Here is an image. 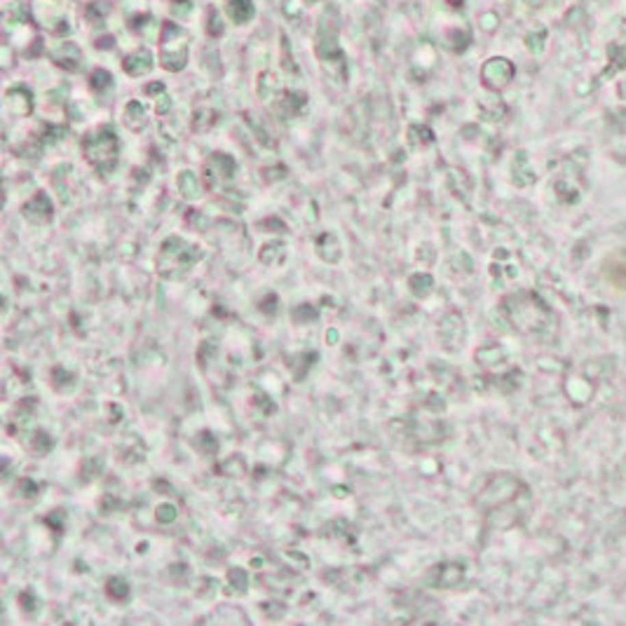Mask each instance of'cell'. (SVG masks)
Wrapping results in <instances>:
<instances>
[{
  "mask_svg": "<svg viewBox=\"0 0 626 626\" xmlns=\"http://www.w3.org/2000/svg\"><path fill=\"white\" fill-rule=\"evenodd\" d=\"M197 258H200V249L195 244L172 237L162 244V251L157 256V272L164 279H181L190 272Z\"/></svg>",
  "mask_w": 626,
  "mask_h": 626,
  "instance_id": "cell-1",
  "label": "cell"
},
{
  "mask_svg": "<svg viewBox=\"0 0 626 626\" xmlns=\"http://www.w3.org/2000/svg\"><path fill=\"white\" fill-rule=\"evenodd\" d=\"M82 153L99 172H113L120 155V141L111 127H99L82 139Z\"/></svg>",
  "mask_w": 626,
  "mask_h": 626,
  "instance_id": "cell-2",
  "label": "cell"
},
{
  "mask_svg": "<svg viewBox=\"0 0 626 626\" xmlns=\"http://www.w3.org/2000/svg\"><path fill=\"white\" fill-rule=\"evenodd\" d=\"M483 78H486V85L493 87V90H502L509 80L514 78V66L507 62V59H493L483 66Z\"/></svg>",
  "mask_w": 626,
  "mask_h": 626,
  "instance_id": "cell-3",
  "label": "cell"
},
{
  "mask_svg": "<svg viewBox=\"0 0 626 626\" xmlns=\"http://www.w3.org/2000/svg\"><path fill=\"white\" fill-rule=\"evenodd\" d=\"M465 577V568L460 563H439L430 573V582L436 589H448V586L460 584Z\"/></svg>",
  "mask_w": 626,
  "mask_h": 626,
  "instance_id": "cell-4",
  "label": "cell"
},
{
  "mask_svg": "<svg viewBox=\"0 0 626 626\" xmlns=\"http://www.w3.org/2000/svg\"><path fill=\"white\" fill-rule=\"evenodd\" d=\"M408 284H410L413 296H417V298H425V296L432 294V289H434L432 274H413V277L408 279Z\"/></svg>",
  "mask_w": 626,
  "mask_h": 626,
  "instance_id": "cell-5",
  "label": "cell"
},
{
  "mask_svg": "<svg viewBox=\"0 0 626 626\" xmlns=\"http://www.w3.org/2000/svg\"><path fill=\"white\" fill-rule=\"evenodd\" d=\"M261 261L265 263V265H279V263L284 261V244H277V242L265 244L261 249Z\"/></svg>",
  "mask_w": 626,
  "mask_h": 626,
  "instance_id": "cell-6",
  "label": "cell"
},
{
  "mask_svg": "<svg viewBox=\"0 0 626 626\" xmlns=\"http://www.w3.org/2000/svg\"><path fill=\"white\" fill-rule=\"evenodd\" d=\"M106 591L113 601H127L129 598V584L122 577H111L106 584Z\"/></svg>",
  "mask_w": 626,
  "mask_h": 626,
  "instance_id": "cell-7",
  "label": "cell"
},
{
  "mask_svg": "<svg viewBox=\"0 0 626 626\" xmlns=\"http://www.w3.org/2000/svg\"><path fill=\"white\" fill-rule=\"evenodd\" d=\"M610 59H612V64H610V68L605 70V75H610V73H614V70H619V68H624L626 66V47L610 45Z\"/></svg>",
  "mask_w": 626,
  "mask_h": 626,
  "instance_id": "cell-8",
  "label": "cell"
},
{
  "mask_svg": "<svg viewBox=\"0 0 626 626\" xmlns=\"http://www.w3.org/2000/svg\"><path fill=\"white\" fill-rule=\"evenodd\" d=\"M317 307H312V305H300V307H296L294 310V319L296 322H300V324H310V322H315L317 319Z\"/></svg>",
  "mask_w": 626,
  "mask_h": 626,
  "instance_id": "cell-9",
  "label": "cell"
},
{
  "mask_svg": "<svg viewBox=\"0 0 626 626\" xmlns=\"http://www.w3.org/2000/svg\"><path fill=\"white\" fill-rule=\"evenodd\" d=\"M228 579H230V584H233L235 591H246V582H249V577H246V573L242 568H230Z\"/></svg>",
  "mask_w": 626,
  "mask_h": 626,
  "instance_id": "cell-10",
  "label": "cell"
},
{
  "mask_svg": "<svg viewBox=\"0 0 626 626\" xmlns=\"http://www.w3.org/2000/svg\"><path fill=\"white\" fill-rule=\"evenodd\" d=\"M155 519L160 521V523H172V521L177 519V509H174V504H162V507H157Z\"/></svg>",
  "mask_w": 626,
  "mask_h": 626,
  "instance_id": "cell-11",
  "label": "cell"
},
{
  "mask_svg": "<svg viewBox=\"0 0 626 626\" xmlns=\"http://www.w3.org/2000/svg\"><path fill=\"white\" fill-rule=\"evenodd\" d=\"M33 448H36L40 455H45V453L52 450V439H49L45 432H36V441H33Z\"/></svg>",
  "mask_w": 626,
  "mask_h": 626,
  "instance_id": "cell-12",
  "label": "cell"
},
{
  "mask_svg": "<svg viewBox=\"0 0 626 626\" xmlns=\"http://www.w3.org/2000/svg\"><path fill=\"white\" fill-rule=\"evenodd\" d=\"M261 310H265L268 315H274V310H277V296L270 294L265 298V303H261Z\"/></svg>",
  "mask_w": 626,
  "mask_h": 626,
  "instance_id": "cell-13",
  "label": "cell"
}]
</instances>
